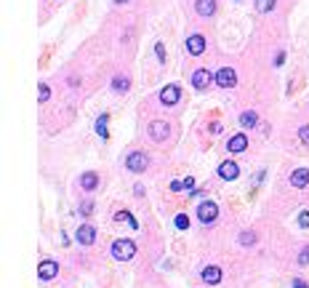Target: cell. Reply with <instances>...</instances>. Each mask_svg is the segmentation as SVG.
Masks as SVG:
<instances>
[{"instance_id":"obj_26","label":"cell","mask_w":309,"mask_h":288,"mask_svg":"<svg viewBox=\"0 0 309 288\" xmlns=\"http://www.w3.org/2000/svg\"><path fill=\"white\" fill-rule=\"evenodd\" d=\"M298 227H309V211H301V216H298Z\"/></svg>"},{"instance_id":"obj_11","label":"cell","mask_w":309,"mask_h":288,"mask_svg":"<svg viewBox=\"0 0 309 288\" xmlns=\"http://www.w3.org/2000/svg\"><path fill=\"white\" fill-rule=\"evenodd\" d=\"M245 147H248V136L245 134H235L227 142V150L229 152H245Z\"/></svg>"},{"instance_id":"obj_12","label":"cell","mask_w":309,"mask_h":288,"mask_svg":"<svg viewBox=\"0 0 309 288\" xmlns=\"http://www.w3.org/2000/svg\"><path fill=\"white\" fill-rule=\"evenodd\" d=\"M93 240H96V229H93L91 224H83V227L78 229V243H80V246H91Z\"/></svg>"},{"instance_id":"obj_2","label":"cell","mask_w":309,"mask_h":288,"mask_svg":"<svg viewBox=\"0 0 309 288\" xmlns=\"http://www.w3.org/2000/svg\"><path fill=\"white\" fill-rule=\"evenodd\" d=\"M216 216H219V206L213 200H205V203H200V206H198V219L203 221V224L216 221Z\"/></svg>"},{"instance_id":"obj_35","label":"cell","mask_w":309,"mask_h":288,"mask_svg":"<svg viewBox=\"0 0 309 288\" xmlns=\"http://www.w3.org/2000/svg\"><path fill=\"white\" fill-rule=\"evenodd\" d=\"M115 3H128V0H115Z\"/></svg>"},{"instance_id":"obj_30","label":"cell","mask_w":309,"mask_h":288,"mask_svg":"<svg viewBox=\"0 0 309 288\" xmlns=\"http://www.w3.org/2000/svg\"><path fill=\"white\" fill-rule=\"evenodd\" d=\"M181 187H184V182H179V179H176V182H171V190H173V192H179Z\"/></svg>"},{"instance_id":"obj_16","label":"cell","mask_w":309,"mask_h":288,"mask_svg":"<svg viewBox=\"0 0 309 288\" xmlns=\"http://www.w3.org/2000/svg\"><path fill=\"white\" fill-rule=\"evenodd\" d=\"M96 184H99V179H96V174H91V171H86L80 176V187L86 190V192H91V190H96Z\"/></svg>"},{"instance_id":"obj_17","label":"cell","mask_w":309,"mask_h":288,"mask_svg":"<svg viewBox=\"0 0 309 288\" xmlns=\"http://www.w3.org/2000/svg\"><path fill=\"white\" fill-rule=\"evenodd\" d=\"M107 126H109V118H107V115H99V120H96V134H99L101 139L109 136V128H107Z\"/></svg>"},{"instance_id":"obj_25","label":"cell","mask_w":309,"mask_h":288,"mask_svg":"<svg viewBox=\"0 0 309 288\" xmlns=\"http://www.w3.org/2000/svg\"><path fill=\"white\" fill-rule=\"evenodd\" d=\"M176 227H179V229H187V227H190V219H187L184 213H181V216H176Z\"/></svg>"},{"instance_id":"obj_27","label":"cell","mask_w":309,"mask_h":288,"mask_svg":"<svg viewBox=\"0 0 309 288\" xmlns=\"http://www.w3.org/2000/svg\"><path fill=\"white\" fill-rule=\"evenodd\" d=\"M155 51H157V59L165 62V45H163V43H157V45H155Z\"/></svg>"},{"instance_id":"obj_32","label":"cell","mask_w":309,"mask_h":288,"mask_svg":"<svg viewBox=\"0 0 309 288\" xmlns=\"http://www.w3.org/2000/svg\"><path fill=\"white\" fill-rule=\"evenodd\" d=\"M293 288H309V285L301 280V277H296V280H293Z\"/></svg>"},{"instance_id":"obj_5","label":"cell","mask_w":309,"mask_h":288,"mask_svg":"<svg viewBox=\"0 0 309 288\" xmlns=\"http://www.w3.org/2000/svg\"><path fill=\"white\" fill-rule=\"evenodd\" d=\"M216 86L221 88H232V86H237V75H235V70L232 67H221L216 72Z\"/></svg>"},{"instance_id":"obj_21","label":"cell","mask_w":309,"mask_h":288,"mask_svg":"<svg viewBox=\"0 0 309 288\" xmlns=\"http://www.w3.org/2000/svg\"><path fill=\"white\" fill-rule=\"evenodd\" d=\"M115 219H117V221H128V224H131V227H136V219H134V216H131V213H128V211H117V213H115Z\"/></svg>"},{"instance_id":"obj_31","label":"cell","mask_w":309,"mask_h":288,"mask_svg":"<svg viewBox=\"0 0 309 288\" xmlns=\"http://www.w3.org/2000/svg\"><path fill=\"white\" fill-rule=\"evenodd\" d=\"M211 131H213V134H221L224 126H221V123H211Z\"/></svg>"},{"instance_id":"obj_22","label":"cell","mask_w":309,"mask_h":288,"mask_svg":"<svg viewBox=\"0 0 309 288\" xmlns=\"http://www.w3.org/2000/svg\"><path fill=\"white\" fill-rule=\"evenodd\" d=\"M37 99H40V101H48V99H51V88L40 83V88H37Z\"/></svg>"},{"instance_id":"obj_8","label":"cell","mask_w":309,"mask_h":288,"mask_svg":"<svg viewBox=\"0 0 309 288\" xmlns=\"http://www.w3.org/2000/svg\"><path fill=\"white\" fill-rule=\"evenodd\" d=\"M219 176H221L224 182L237 179V176H240V165H237V163H232V160H224V163L219 165Z\"/></svg>"},{"instance_id":"obj_13","label":"cell","mask_w":309,"mask_h":288,"mask_svg":"<svg viewBox=\"0 0 309 288\" xmlns=\"http://www.w3.org/2000/svg\"><path fill=\"white\" fill-rule=\"evenodd\" d=\"M203 280L208 283V285H216V283L221 280V267H216V264L205 267V269H203Z\"/></svg>"},{"instance_id":"obj_7","label":"cell","mask_w":309,"mask_h":288,"mask_svg":"<svg viewBox=\"0 0 309 288\" xmlns=\"http://www.w3.org/2000/svg\"><path fill=\"white\" fill-rule=\"evenodd\" d=\"M56 272H59V264L51 262V259H45V262H40V267H37V275H40V280H53Z\"/></svg>"},{"instance_id":"obj_18","label":"cell","mask_w":309,"mask_h":288,"mask_svg":"<svg viewBox=\"0 0 309 288\" xmlns=\"http://www.w3.org/2000/svg\"><path fill=\"white\" fill-rule=\"evenodd\" d=\"M240 123H242V128H254L259 123V115L256 112H242L240 115Z\"/></svg>"},{"instance_id":"obj_19","label":"cell","mask_w":309,"mask_h":288,"mask_svg":"<svg viewBox=\"0 0 309 288\" xmlns=\"http://www.w3.org/2000/svg\"><path fill=\"white\" fill-rule=\"evenodd\" d=\"M277 6V0H256V11L259 14H269Z\"/></svg>"},{"instance_id":"obj_4","label":"cell","mask_w":309,"mask_h":288,"mask_svg":"<svg viewBox=\"0 0 309 288\" xmlns=\"http://www.w3.org/2000/svg\"><path fill=\"white\" fill-rule=\"evenodd\" d=\"M168 136H171V126H168L165 120H155V123H149V139H152V142H165Z\"/></svg>"},{"instance_id":"obj_33","label":"cell","mask_w":309,"mask_h":288,"mask_svg":"<svg viewBox=\"0 0 309 288\" xmlns=\"http://www.w3.org/2000/svg\"><path fill=\"white\" fill-rule=\"evenodd\" d=\"M184 187L187 190H195V179H192V176H190V179H184Z\"/></svg>"},{"instance_id":"obj_3","label":"cell","mask_w":309,"mask_h":288,"mask_svg":"<svg viewBox=\"0 0 309 288\" xmlns=\"http://www.w3.org/2000/svg\"><path fill=\"white\" fill-rule=\"evenodd\" d=\"M126 165H128V171H134V174H142V171H147V165H149V157L144 155V152H131L128 157H126Z\"/></svg>"},{"instance_id":"obj_14","label":"cell","mask_w":309,"mask_h":288,"mask_svg":"<svg viewBox=\"0 0 309 288\" xmlns=\"http://www.w3.org/2000/svg\"><path fill=\"white\" fill-rule=\"evenodd\" d=\"M291 184H293V187H298V190L306 187V184H309V168H298V171H293V174H291Z\"/></svg>"},{"instance_id":"obj_24","label":"cell","mask_w":309,"mask_h":288,"mask_svg":"<svg viewBox=\"0 0 309 288\" xmlns=\"http://www.w3.org/2000/svg\"><path fill=\"white\" fill-rule=\"evenodd\" d=\"M298 139H301V142L309 147V126H301V128H298Z\"/></svg>"},{"instance_id":"obj_23","label":"cell","mask_w":309,"mask_h":288,"mask_svg":"<svg viewBox=\"0 0 309 288\" xmlns=\"http://www.w3.org/2000/svg\"><path fill=\"white\" fill-rule=\"evenodd\" d=\"M240 243H242V246H254V243H256V235H254V232H242V235H240Z\"/></svg>"},{"instance_id":"obj_10","label":"cell","mask_w":309,"mask_h":288,"mask_svg":"<svg viewBox=\"0 0 309 288\" xmlns=\"http://www.w3.org/2000/svg\"><path fill=\"white\" fill-rule=\"evenodd\" d=\"M187 51H190L192 56H200V53L205 51V38L203 35H190V38H187Z\"/></svg>"},{"instance_id":"obj_15","label":"cell","mask_w":309,"mask_h":288,"mask_svg":"<svg viewBox=\"0 0 309 288\" xmlns=\"http://www.w3.org/2000/svg\"><path fill=\"white\" fill-rule=\"evenodd\" d=\"M195 8H198L200 16H213V11H216V0H198Z\"/></svg>"},{"instance_id":"obj_1","label":"cell","mask_w":309,"mask_h":288,"mask_svg":"<svg viewBox=\"0 0 309 288\" xmlns=\"http://www.w3.org/2000/svg\"><path fill=\"white\" fill-rule=\"evenodd\" d=\"M112 256H115L117 262H128V259L136 256V243H134V240H128V238L115 240V243H112Z\"/></svg>"},{"instance_id":"obj_6","label":"cell","mask_w":309,"mask_h":288,"mask_svg":"<svg viewBox=\"0 0 309 288\" xmlns=\"http://www.w3.org/2000/svg\"><path fill=\"white\" fill-rule=\"evenodd\" d=\"M213 80H216V78H213L208 70H195V72H192V86L198 88V91H205Z\"/></svg>"},{"instance_id":"obj_20","label":"cell","mask_w":309,"mask_h":288,"mask_svg":"<svg viewBox=\"0 0 309 288\" xmlns=\"http://www.w3.org/2000/svg\"><path fill=\"white\" fill-rule=\"evenodd\" d=\"M128 86H131V80H128V78H115V80H112V88H115L117 94H126Z\"/></svg>"},{"instance_id":"obj_34","label":"cell","mask_w":309,"mask_h":288,"mask_svg":"<svg viewBox=\"0 0 309 288\" xmlns=\"http://www.w3.org/2000/svg\"><path fill=\"white\" fill-rule=\"evenodd\" d=\"M283 62H285V53H277V56H275V64L280 67V64H283Z\"/></svg>"},{"instance_id":"obj_9","label":"cell","mask_w":309,"mask_h":288,"mask_svg":"<svg viewBox=\"0 0 309 288\" xmlns=\"http://www.w3.org/2000/svg\"><path fill=\"white\" fill-rule=\"evenodd\" d=\"M179 96H181V91H179V86H173V83L160 91V101H163L165 107H173L176 101H179Z\"/></svg>"},{"instance_id":"obj_28","label":"cell","mask_w":309,"mask_h":288,"mask_svg":"<svg viewBox=\"0 0 309 288\" xmlns=\"http://www.w3.org/2000/svg\"><path fill=\"white\" fill-rule=\"evenodd\" d=\"M298 264H309V246L301 251V256H298Z\"/></svg>"},{"instance_id":"obj_29","label":"cell","mask_w":309,"mask_h":288,"mask_svg":"<svg viewBox=\"0 0 309 288\" xmlns=\"http://www.w3.org/2000/svg\"><path fill=\"white\" fill-rule=\"evenodd\" d=\"M93 206H91V203H83V206H80V213H83V216H88V211H91Z\"/></svg>"}]
</instances>
